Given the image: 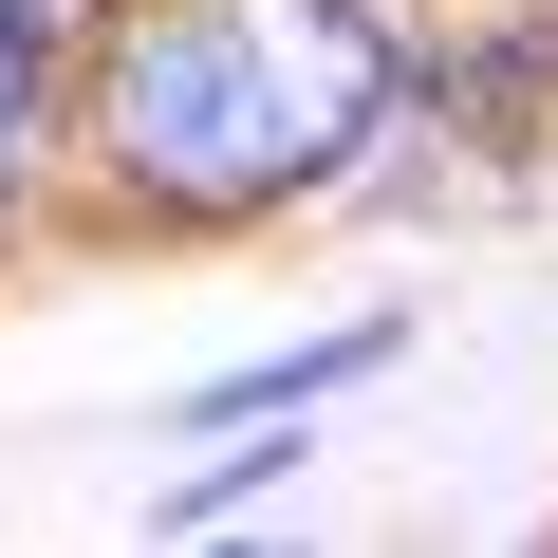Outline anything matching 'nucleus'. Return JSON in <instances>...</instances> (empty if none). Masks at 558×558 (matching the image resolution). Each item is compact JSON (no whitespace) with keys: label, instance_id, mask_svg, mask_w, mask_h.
<instances>
[{"label":"nucleus","instance_id":"f257e3e1","mask_svg":"<svg viewBox=\"0 0 558 558\" xmlns=\"http://www.w3.org/2000/svg\"><path fill=\"white\" fill-rule=\"evenodd\" d=\"M373 112H391L373 0H131L94 57V149L186 223L336 186L373 149Z\"/></svg>","mask_w":558,"mask_h":558},{"label":"nucleus","instance_id":"f03ea898","mask_svg":"<svg viewBox=\"0 0 558 558\" xmlns=\"http://www.w3.org/2000/svg\"><path fill=\"white\" fill-rule=\"evenodd\" d=\"M38 75H57V0H0V149H20V112H38Z\"/></svg>","mask_w":558,"mask_h":558}]
</instances>
